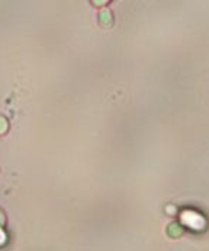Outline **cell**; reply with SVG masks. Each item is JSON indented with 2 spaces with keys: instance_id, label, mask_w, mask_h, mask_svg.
Segmentation results:
<instances>
[{
  "instance_id": "1",
  "label": "cell",
  "mask_w": 209,
  "mask_h": 251,
  "mask_svg": "<svg viewBox=\"0 0 209 251\" xmlns=\"http://www.w3.org/2000/svg\"><path fill=\"white\" fill-rule=\"evenodd\" d=\"M183 221H184L186 224H189L190 226L196 228V229L202 228V224H204V219L201 218V215L193 214V212H184V214H183Z\"/></svg>"
},
{
  "instance_id": "2",
  "label": "cell",
  "mask_w": 209,
  "mask_h": 251,
  "mask_svg": "<svg viewBox=\"0 0 209 251\" xmlns=\"http://www.w3.org/2000/svg\"><path fill=\"white\" fill-rule=\"evenodd\" d=\"M7 129H9V121L3 115H0V135L6 134Z\"/></svg>"
},
{
  "instance_id": "3",
  "label": "cell",
  "mask_w": 209,
  "mask_h": 251,
  "mask_svg": "<svg viewBox=\"0 0 209 251\" xmlns=\"http://www.w3.org/2000/svg\"><path fill=\"white\" fill-rule=\"evenodd\" d=\"M3 222H4V214H3V211L0 209V225H3Z\"/></svg>"
}]
</instances>
